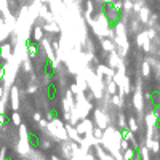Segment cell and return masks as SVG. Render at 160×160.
I'll return each instance as SVG.
<instances>
[{"label":"cell","instance_id":"cell-1","mask_svg":"<svg viewBox=\"0 0 160 160\" xmlns=\"http://www.w3.org/2000/svg\"><path fill=\"white\" fill-rule=\"evenodd\" d=\"M56 95H58L56 85L55 83H48V85H46V96H48V99H55Z\"/></svg>","mask_w":160,"mask_h":160},{"label":"cell","instance_id":"cell-2","mask_svg":"<svg viewBox=\"0 0 160 160\" xmlns=\"http://www.w3.org/2000/svg\"><path fill=\"white\" fill-rule=\"evenodd\" d=\"M29 143H30V147H37L39 146V138L34 135V133H29Z\"/></svg>","mask_w":160,"mask_h":160},{"label":"cell","instance_id":"cell-3","mask_svg":"<svg viewBox=\"0 0 160 160\" xmlns=\"http://www.w3.org/2000/svg\"><path fill=\"white\" fill-rule=\"evenodd\" d=\"M40 37H42V29H35V39H40Z\"/></svg>","mask_w":160,"mask_h":160}]
</instances>
